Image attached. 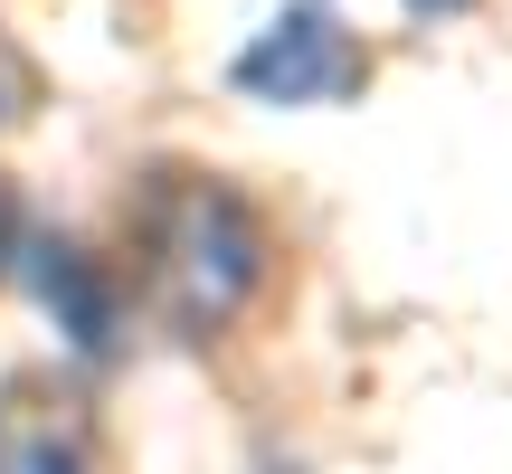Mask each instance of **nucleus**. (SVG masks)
<instances>
[{
  "instance_id": "1",
  "label": "nucleus",
  "mask_w": 512,
  "mask_h": 474,
  "mask_svg": "<svg viewBox=\"0 0 512 474\" xmlns=\"http://www.w3.org/2000/svg\"><path fill=\"white\" fill-rule=\"evenodd\" d=\"M133 266H143V294L171 332L219 342L266 294L275 237L256 219V200L228 190L219 171H152L143 200H133Z\"/></svg>"
},
{
  "instance_id": "2",
  "label": "nucleus",
  "mask_w": 512,
  "mask_h": 474,
  "mask_svg": "<svg viewBox=\"0 0 512 474\" xmlns=\"http://www.w3.org/2000/svg\"><path fill=\"white\" fill-rule=\"evenodd\" d=\"M228 76H238L256 105H332V95H351L370 76V57H361V38H351L323 0H294L285 19H266V29L238 48Z\"/></svg>"
},
{
  "instance_id": "3",
  "label": "nucleus",
  "mask_w": 512,
  "mask_h": 474,
  "mask_svg": "<svg viewBox=\"0 0 512 474\" xmlns=\"http://www.w3.org/2000/svg\"><path fill=\"white\" fill-rule=\"evenodd\" d=\"M0 474H105L86 408L48 380H10L0 389Z\"/></svg>"
},
{
  "instance_id": "4",
  "label": "nucleus",
  "mask_w": 512,
  "mask_h": 474,
  "mask_svg": "<svg viewBox=\"0 0 512 474\" xmlns=\"http://www.w3.org/2000/svg\"><path fill=\"white\" fill-rule=\"evenodd\" d=\"M38 294H48V313L76 332L86 361H105V351L124 342V294H114V275L95 266L86 247H38Z\"/></svg>"
},
{
  "instance_id": "5",
  "label": "nucleus",
  "mask_w": 512,
  "mask_h": 474,
  "mask_svg": "<svg viewBox=\"0 0 512 474\" xmlns=\"http://www.w3.org/2000/svg\"><path fill=\"white\" fill-rule=\"evenodd\" d=\"M418 10H456V0H418Z\"/></svg>"
}]
</instances>
